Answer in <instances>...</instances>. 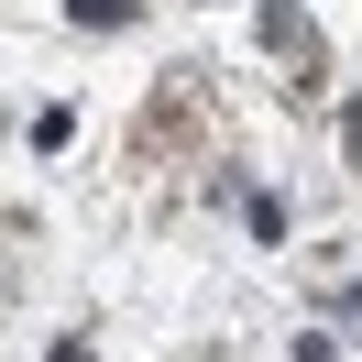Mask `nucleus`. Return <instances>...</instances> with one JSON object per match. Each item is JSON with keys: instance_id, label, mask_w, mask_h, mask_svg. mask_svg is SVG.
I'll return each instance as SVG.
<instances>
[{"instance_id": "obj_1", "label": "nucleus", "mask_w": 362, "mask_h": 362, "mask_svg": "<svg viewBox=\"0 0 362 362\" xmlns=\"http://www.w3.org/2000/svg\"><path fill=\"white\" fill-rule=\"evenodd\" d=\"M340 143H351V165H362V110H340Z\"/></svg>"}, {"instance_id": "obj_2", "label": "nucleus", "mask_w": 362, "mask_h": 362, "mask_svg": "<svg viewBox=\"0 0 362 362\" xmlns=\"http://www.w3.org/2000/svg\"><path fill=\"white\" fill-rule=\"evenodd\" d=\"M55 362H88V351H77V340H55Z\"/></svg>"}]
</instances>
